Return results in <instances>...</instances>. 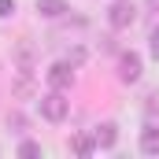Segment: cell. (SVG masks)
<instances>
[{
    "instance_id": "obj_1",
    "label": "cell",
    "mask_w": 159,
    "mask_h": 159,
    "mask_svg": "<svg viewBox=\"0 0 159 159\" xmlns=\"http://www.w3.org/2000/svg\"><path fill=\"white\" fill-rule=\"evenodd\" d=\"M67 111H70V104L63 100V89H52V93L41 96V115H44L48 122H63Z\"/></svg>"
},
{
    "instance_id": "obj_2",
    "label": "cell",
    "mask_w": 159,
    "mask_h": 159,
    "mask_svg": "<svg viewBox=\"0 0 159 159\" xmlns=\"http://www.w3.org/2000/svg\"><path fill=\"white\" fill-rule=\"evenodd\" d=\"M107 22H111L115 30H129V26L137 22V7H133V0H115V4L107 7Z\"/></svg>"
},
{
    "instance_id": "obj_3",
    "label": "cell",
    "mask_w": 159,
    "mask_h": 159,
    "mask_svg": "<svg viewBox=\"0 0 159 159\" xmlns=\"http://www.w3.org/2000/svg\"><path fill=\"white\" fill-rule=\"evenodd\" d=\"M119 78L126 81V85L141 81V56H137V52H122L119 56Z\"/></svg>"
},
{
    "instance_id": "obj_4",
    "label": "cell",
    "mask_w": 159,
    "mask_h": 159,
    "mask_svg": "<svg viewBox=\"0 0 159 159\" xmlns=\"http://www.w3.org/2000/svg\"><path fill=\"white\" fill-rule=\"evenodd\" d=\"M70 81H74V67L67 59H59V63L48 67V85L52 89H70Z\"/></svg>"
},
{
    "instance_id": "obj_5",
    "label": "cell",
    "mask_w": 159,
    "mask_h": 159,
    "mask_svg": "<svg viewBox=\"0 0 159 159\" xmlns=\"http://www.w3.org/2000/svg\"><path fill=\"white\" fill-rule=\"evenodd\" d=\"M93 141H96V148H115V141H119V126H115V122H100V126L93 129Z\"/></svg>"
},
{
    "instance_id": "obj_6",
    "label": "cell",
    "mask_w": 159,
    "mask_h": 159,
    "mask_svg": "<svg viewBox=\"0 0 159 159\" xmlns=\"http://www.w3.org/2000/svg\"><path fill=\"white\" fill-rule=\"evenodd\" d=\"M141 152L144 156H159V126H144L141 129Z\"/></svg>"
},
{
    "instance_id": "obj_7",
    "label": "cell",
    "mask_w": 159,
    "mask_h": 159,
    "mask_svg": "<svg viewBox=\"0 0 159 159\" xmlns=\"http://www.w3.org/2000/svg\"><path fill=\"white\" fill-rule=\"evenodd\" d=\"M15 63H19L22 70H34V63H37V52H34V44H26V41H22V44L15 48Z\"/></svg>"
},
{
    "instance_id": "obj_8",
    "label": "cell",
    "mask_w": 159,
    "mask_h": 159,
    "mask_svg": "<svg viewBox=\"0 0 159 159\" xmlns=\"http://www.w3.org/2000/svg\"><path fill=\"white\" fill-rule=\"evenodd\" d=\"M67 11V0H37V15H44V19H59Z\"/></svg>"
},
{
    "instance_id": "obj_9",
    "label": "cell",
    "mask_w": 159,
    "mask_h": 159,
    "mask_svg": "<svg viewBox=\"0 0 159 159\" xmlns=\"http://www.w3.org/2000/svg\"><path fill=\"white\" fill-rule=\"evenodd\" d=\"M70 152H74V156H93V152H96V141H93L89 133H78V137H70Z\"/></svg>"
},
{
    "instance_id": "obj_10",
    "label": "cell",
    "mask_w": 159,
    "mask_h": 159,
    "mask_svg": "<svg viewBox=\"0 0 159 159\" xmlns=\"http://www.w3.org/2000/svg\"><path fill=\"white\" fill-rule=\"evenodd\" d=\"M19 156H22V159L41 156V144H37V141H22V144H19Z\"/></svg>"
},
{
    "instance_id": "obj_11",
    "label": "cell",
    "mask_w": 159,
    "mask_h": 159,
    "mask_svg": "<svg viewBox=\"0 0 159 159\" xmlns=\"http://www.w3.org/2000/svg\"><path fill=\"white\" fill-rule=\"evenodd\" d=\"M148 52H152V59L159 63V26H152V34H148Z\"/></svg>"
},
{
    "instance_id": "obj_12",
    "label": "cell",
    "mask_w": 159,
    "mask_h": 159,
    "mask_svg": "<svg viewBox=\"0 0 159 159\" xmlns=\"http://www.w3.org/2000/svg\"><path fill=\"white\" fill-rule=\"evenodd\" d=\"M67 63H70V67H81V63H85V48H70V52H67Z\"/></svg>"
},
{
    "instance_id": "obj_13",
    "label": "cell",
    "mask_w": 159,
    "mask_h": 159,
    "mask_svg": "<svg viewBox=\"0 0 159 159\" xmlns=\"http://www.w3.org/2000/svg\"><path fill=\"white\" fill-rule=\"evenodd\" d=\"M7 15H15V0H0V19H7Z\"/></svg>"
},
{
    "instance_id": "obj_14",
    "label": "cell",
    "mask_w": 159,
    "mask_h": 159,
    "mask_svg": "<svg viewBox=\"0 0 159 159\" xmlns=\"http://www.w3.org/2000/svg\"><path fill=\"white\" fill-rule=\"evenodd\" d=\"M7 126H15V129H22V126H26V119H22L19 111H11V115H7Z\"/></svg>"
},
{
    "instance_id": "obj_15",
    "label": "cell",
    "mask_w": 159,
    "mask_h": 159,
    "mask_svg": "<svg viewBox=\"0 0 159 159\" xmlns=\"http://www.w3.org/2000/svg\"><path fill=\"white\" fill-rule=\"evenodd\" d=\"M148 7H152V11H159V0H148Z\"/></svg>"
}]
</instances>
